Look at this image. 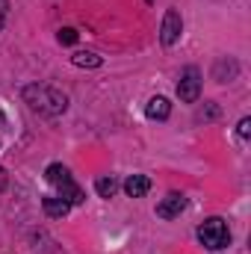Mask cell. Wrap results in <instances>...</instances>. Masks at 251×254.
<instances>
[{
  "label": "cell",
  "instance_id": "obj_1",
  "mask_svg": "<svg viewBox=\"0 0 251 254\" xmlns=\"http://www.w3.org/2000/svg\"><path fill=\"white\" fill-rule=\"evenodd\" d=\"M21 95H24V104L33 113L48 116V119H57L68 110V95L54 89V86H48V83H30V86H24Z\"/></svg>",
  "mask_w": 251,
  "mask_h": 254
},
{
  "label": "cell",
  "instance_id": "obj_2",
  "mask_svg": "<svg viewBox=\"0 0 251 254\" xmlns=\"http://www.w3.org/2000/svg\"><path fill=\"white\" fill-rule=\"evenodd\" d=\"M45 181H48V184L57 190V195H60L63 201H68L71 207L86 201V192H83V187L71 178V172L65 169L63 163H51V166L45 169Z\"/></svg>",
  "mask_w": 251,
  "mask_h": 254
},
{
  "label": "cell",
  "instance_id": "obj_3",
  "mask_svg": "<svg viewBox=\"0 0 251 254\" xmlns=\"http://www.w3.org/2000/svg\"><path fill=\"white\" fill-rule=\"evenodd\" d=\"M198 240H201L204 249H210V252H222V249L231 246V228H228V222L219 219V216L204 219V222L198 225Z\"/></svg>",
  "mask_w": 251,
  "mask_h": 254
},
{
  "label": "cell",
  "instance_id": "obj_4",
  "mask_svg": "<svg viewBox=\"0 0 251 254\" xmlns=\"http://www.w3.org/2000/svg\"><path fill=\"white\" fill-rule=\"evenodd\" d=\"M198 95H201V71L195 65H189V68H184V74L178 80V98L184 104H195Z\"/></svg>",
  "mask_w": 251,
  "mask_h": 254
},
{
  "label": "cell",
  "instance_id": "obj_5",
  "mask_svg": "<svg viewBox=\"0 0 251 254\" xmlns=\"http://www.w3.org/2000/svg\"><path fill=\"white\" fill-rule=\"evenodd\" d=\"M181 33H184V18H181V12H178V9H169V12L163 15V27H160V42H163L166 48H172V45H178Z\"/></svg>",
  "mask_w": 251,
  "mask_h": 254
},
{
  "label": "cell",
  "instance_id": "obj_6",
  "mask_svg": "<svg viewBox=\"0 0 251 254\" xmlns=\"http://www.w3.org/2000/svg\"><path fill=\"white\" fill-rule=\"evenodd\" d=\"M184 210H187V198H184L181 192H169V195L157 204V216H160V219H178Z\"/></svg>",
  "mask_w": 251,
  "mask_h": 254
},
{
  "label": "cell",
  "instance_id": "obj_7",
  "mask_svg": "<svg viewBox=\"0 0 251 254\" xmlns=\"http://www.w3.org/2000/svg\"><path fill=\"white\" fill-rule=\"evenodd\" d=\"M237 74H240V63L231 60V57H222L213 65V80L216 83H231V80H237Z\"/></svg>",
  "mask_w": 251,
  "mask_h": 254
},
{
  "label": "cell",
  "instance_id": "obj_8",
  "mask_svg": "<svg viewBox=\"0 0 251 254\" xmlns=\"http://www.w3.org/2000/svg\"><path fill=\"white\" fill-rule=\"evenodd\" d=\"M145 116L154 119V122H166V119L172 116V104H169V98H163V95L151 98V101L145 104Z\"/></svg>",
  "mask_w": 251,
  "mask_h": 254
},
{
  "label": "cell",
  "instance_id": "obj_9",
  "mask_svg": "<svg viewBox=\"0 0 251 254\" xmlns=\"http://www.w3.org/2000/svg\"><path fill=\"white\" fill-rule=\"evenodd\" d=\"M42 210H45V216H51V219H63V216H68L71 204L63 201L60 195H48V198H42Z\"/></svg>",
  "mask_w": 251,
  "mask_h": 254
},
{
  "label": "cell",
  "instance_id": "obj_10",
  "mask_svg": "<svg viewBox=\"0 0 251 254\" xmlns=\"http://www.w3.org/2000/svg\"><path fill=\"white\" fill-rule=\"evenodd\" d=\"M125 192L130 198H142V195H148L151 192V178L148 175H130L125 181Z\"/></svg>",
  "mask_w": 251,
  "mask_h": 254
},
{
  "label": "cell",
  "instance_id": "obj_11",
  "mask_svg": "<svg viewBox=\"0 0 251 254\" xmlns=\"http://www.w3.org/2000/svg\"><path fill=\"white\" fill-rule=\"evenodd\" d=\"M71 63L77 65V68H101L104 65V57H98L95 51H77L71 57Z\"/></svg>",
  "mask_w": 251,
  "mask_h": 254
},
{
  "label": "cell",
  "instance_id": "obj_12",
  "mask_svg": "<svg viewBox=\"0 0 251 254\" xmlns=\"http://www.w3.org/2000/svg\"><path fill=\"white\" fill-rule=\"evenodd\" d=\"M95 190H98V195H101V198H113V195H116V190H119V181H116L113 175H110V178H98Z\"/></svg>",
  "mask_w": 251,
  "mask_h": 254
},
{
  "label": "cell",
  "instance_id": "obj_13",
  "mask_svg": "<svg viewBox=\"0 0 251 254\" xmlns=\"http://www.w3.org/2000/svg\"><path fill=\"white\" fill-rule=\"evenodd\" d=\"M198 119H204V122H213V119H219V107L210 101V104H204V110L198 113Z\"/></svg>",
  "mask_w": 251,
  "mask_h": 254
},
{
  "label": "cell",
  "instance_id": "obj_14",
  "mask_svg": "<svg viewBox=\"0 0 251 254\" xmlns=\"http://www.w3.org/2000/svg\"><path fill=\"white\" fill-rule=\"evenodd\" d=\"M57 39H60V45H74V42H77V30H71V27H63Z\"/></svg>",
  "mask_w": 251,
  "mask_h": 254
},
{
  "label": "cell",
  "instance_id": "obj_15",
  "mask_svg": "<svg viewBox=\"0 0 251 254\" xmlns=\"http://www.w3.org/2000/svg\"><path fill=\"white\" fill-rule=\"evenodd\" d=\"M237 133H240L243 139H249V133H251V119H243V122L237 125Z\"/></svg>",
  "mask_w": 251,
  "mask_h": 254
},
{
  "label": "cell",
  "instance_id": "obj_16",
  "mask_svg": "<svg viewBox=\"0 0 251 254\" xmlns=\"http://www.w3.org/2000/svg\"><path fill=\"white\" fill-rule=\"evenodd\" d=\"M6 18H9V0H0V30L6 24Z\"/></svg>",
  "mask_w": 251,
  "mask_h": 254
},
{
  "label": "cell",
  "instance_id": "obj_17",
  "mask_svg": "<svg viewBox=\"0 0 251 254\" xmlns=\"http://www.w3.org/2000/svg\"><path fill=\"white\" fill-rule=\"evenodd\" d=\"M6 184H9V175H6V169L0 166V192L6 190Z\"/></svg>",
  "mask_w": 251,
  "mask_h": 254
},
{
  "label": "cell",
  "instance_id": "obj_18",
  "mask_svg": "<svg viewBox=\"0 0 251 254\" xmlns=\"http://www.w3.org/2000/svg\"><path fill=\"white\" fill-rule=\"evenodd\" d=\"M148 3H154V0H148Z\"/></svg>",
  "mask_w": 251,
  "mask_h": 254
}]
</instances>
